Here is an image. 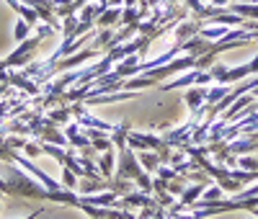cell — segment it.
Returning a JSON list of instances; mask_svg holds the SVG:
<instances>
[{"label": "cell", "instance_id": "obj_1", "mask_svg": "<svg viewBox=\"0 0 258 219\" xmlns=\"http://www.w3.org/2000/svg\"><path fill=\"white\" fill-rule=\"evenodd\" d=\"M202 188H204V181H202V183H197V186H191L188 191H183V193H181V204H183V206H188V204H197V199H199Z\"/></svg>", "mask_w": 258, "mask_h": 219}, {"label": "cell", "instance_id": "obj_2", "mask_svg": "<svg viewBox=\"0 0 258 219\" xmlns=\"http://www.w3.org/2000/svg\"><path fill=\"white\" fill-rule=\"evenodd\" d=\"M204 101H207V93H204V91H197V88H194V91H188V96H186V103H188L191 111H197Z\"/></svg>", "mask_w": 258, "mask_h": 219}, {"label": "cell", "instance_id": "obj_3", "mask_svg": "<svg viewBox=\"0 0 258 219\" xmlns=\"http://www.w3.org/2000/svg\"><path fill=\"white\" fill-rule=\"evenodd\" d=\"M202 34H204L207 39H225V36H227L230 31H227L225 26H217V29H214V26H207V29H204Z\"/></svg>", "mask_w": 258, "mask_h": 219}, {"label": "cell", "instance_id": "obj_4", "mask_svg": "<svg viewBox=\"0 0 258 219\" xmlns=\"http://www.w3.org/2000/svg\"><path fill=\"white\" fill-rule=\"evenodd\" d=\"M140 163H142V165H145L147 170H158V158L153 155V152H142Z\"/></svg>", "mask_w": 258, "mask_h": 219}, {"label": "cell", "instance_id": "obj_5", "mask_svg": "<svg viewBox=\"0 0 258 219\" xmlns=\"http://www.w3.org/2000/svg\"><path fill=\"white\" fill-rule=\"evenodd\" d=\"M235 13H243V16H255V18H258V6H238V3H235Z\"/></svg>", "mask_w": 258, "mask_h": 219}, {"label": "cell", "instance_id": "obj_6", "mask_svg": "<svg viewBox=\"0 0 258 219\" xmlns=\"http://www.w3.org/2000/svg\"><path fill=\"white\" fill-rule=\"evenodd\" d=\"M111 163H114V152H106V155L101 158V168H103V175L111 173Z\"/></svg>", "mask_w": 258, "mask_h": 219}, {"label": "cell", "instance_id": "obj_7", "mask_svg": "<svg viewBox=\"0 0 258 219\" xmlns=\"http://www.w3.org/2000/svg\"><path fill=\"white\" fill-rule=\"evenodd\" d=\"M116 18H119V11H106V16L98 18V24H101V26H109L111 21H116Z\"/></svg>", "mask_w": 258, "mask_h": 219}, {"label": "cell", "instance_id": "obj_8", "mask_svg": "<svg viewBox=\"0 0 258 219\" xmlns=\"http://www.w3.org/2000/svg\"><path fill=\"white\" fill-rule=\"evenodd\" d=\"M240 165H243L245 170H258V163L250 160V158H240Z\"/></svg>", "mask_w": 258, "mask_h": 219}, {"label": "cell", "instance_id": "obj_9", "mask_svg": "<svg viewBox=\"0 0 258 219\" xmlns=\"http://www.w3.org/2000/svg\"><path fill=\"white\" fill-rule=\"evenodd\" d=\"M29 34V29H26V24H24V21H21V24L16 26V39H24Z\"/></svg>", "mask_w": 258, "mask_h": 219}, {"label": "cell", "instance_id": "obj_10", "mask_svg": "<svg viewBox=\"0 0 258 219\" xmlns=\"http://www.w3.org/2000/svg\"><path fill=\"white\" fill-rule=\"evenodd\" d=\"M64 186H68V188H73V186H75V178H73L70 168H64Z\"/></svg>", "mask_w": 258, "mask_h": 219}, {"label": "cell", "instance_id": "obj_11", "mask_svg": "<svg viewBox=\"0 0 258 219\" xmlns=\"http://www.w3.org/2000/svg\"><path fill=\"white\" fill-rule=\"evenodd\" d=\"M214 3H227V0H214Z\"/></svg>", "mask_w": 258, "mask_h": 219}]
</instances>
